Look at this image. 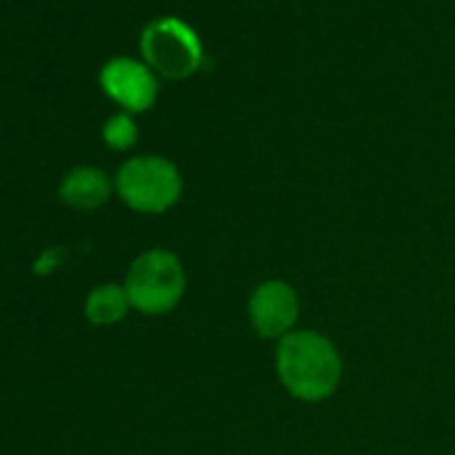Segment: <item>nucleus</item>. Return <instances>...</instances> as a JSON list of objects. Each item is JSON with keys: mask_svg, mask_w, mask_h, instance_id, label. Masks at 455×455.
Listing matches in <instances>:
<instances>
[{"mask_svg": "<svg viewBox=\"0 0 455 455\" xmlns=\"http://www.w3.org/2000/svg\"><path fill=\"white\" fill-rule=\"evenodd\" d=\"M276 372L292 396L322 402L338 388L343 364L338 348L324 335L303 330L282 338L276 348Z\"/></svg>", "mask_w": 455, "mask_h": 455, "instance_id": "obj_1", "label": "nucleus"}, {"mask_svg": "<svg viewBox=\"0 0 455 455\" xmlns=\"http://www.w3.org/2000/svg\"><path fill=\"white\" fill-rule=\"evenodd\" d=\"M124 287L132 308L148 316L169 314L185 292V271L172 252L150 250L132 263Z\"/></svg>", "mask_w": 455, "mask_h": 455, "instance_id": "obj_2", "label": "nucleus"}, {"mask_svg": "<svg viewBox=\"0 0 455 455\" xmlns=\"http://www.w3.org/2000/svg\"><path fill=\"white\" fill-rule=\"evenodd\" d=\"M116 190L134 212L161 214L177 204L182 193V177L172 161L161 156H140L121 164L116 174Z\"/></svg>", "mask_w": 455, "mask_h": 455, "instance_id": "obj_3", "label": "nucleus"}, {"mask_svg": "<svg viewBox=\"0 0 455 455\" xmlns=\"http://www.w3.org/2000/svg\"><path fill=\"white\" fill-rule=\"evenodd\" d=\"M140 49L145 62L164 78L182 81L193 76L204 62V46L198 36L180 20L164 17L142 30Z\"/></svg>", "mask_w": 455, "mask_h": 455, "instance_id": "obj_4", "label": "nucleus"}, {"mask_svg": "<svg viewBox=\"0 0 455 455\" xmlns=\"http://www.w3.org/2000/svg\"><path fill=\"white\" fill-rule=\"evenodd\" d=\"M100 86L105 94L129 113H142L153 108L158 97V81L153 70L137 60L116 57L100 70Z\"/></svg>", "mask_w": 455, "mask_h": 455, "instance_id": "obj_5", "label": "nucleus"}, {"mask_svg": "<svg viewBox=\"0 0 455 455\" xmlns=\"http://www.w3.org/2000/svg\"><path fill=\"white\" fill-rule=\"evenodd\" d=\"M300 316V303L287 282H266L250 298V322L260 338H284Z\"/></svg>", "mask_w": 455, "mask_h": 455, "instance_id": "obj_6", "label": "nucleus"}, {"mask_svg": "<svg viewBox=\"0 0 455 455\" xmlns=\"http://www.w3.org/2000/svg\"><path fill=\"white\" fill-rule=\"evenodd\" d=\"M110 180L102 169L97 166H76L65 174L62 185H60V198L81 212H92L97 206H102L110 198Z\"/></svg>", "mask_w": 455, "mask_h": 455, "instance_id": "obj_7", "label": "nucleus"}, {"mask_svg": "<svg viewBox=\"0 0 455 455\" xmlns=\"http://www.w3.org/2000/svg\"><path fill=\"white\" fill-rule=\"evenodd\" d=\"M129 308H132V303H129L126 287H121V284H100L86 298V319L97 327L121 322Z\"/></svg>", "mask_w": 455, "mask_h": 455, "instance_id": "obj_8", "label": "nucleus"}, {"mask_svg": "<svg viewBox=\"0 0 455 455\" xmlns=\"http://www.w3.org/2000/svg\"><path fill=\"white\" fill-rule=\"evenodd\" d=\"M102 137L113 150H129L137 142V124L132 121L129 113H118L105 124Z\"/></svg>", "mask_w": 455, "mask_h": 455, "instance_id": "obj_9", "label": "nucleus"}, {"mask_svg": "<svg viewBox=\"0 0 455 455\" xmlns=\"http://www.w3.org/2000/svg\"><path fill=\"white\" fill-rule=\"evenodd\" d=\"M60 258H62V250H49V252H44V255L38 258V263H36V274H41V276L52 274V271L60 266Z\"/></svg>", "mask_w": 455, "mask_h": 455, "instance_id": "obj_10", "label": "nucleus"}]
</instances>
